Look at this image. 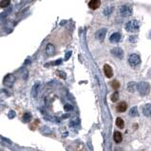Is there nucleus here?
<instances>
[{
  "label": "nucleus",
  "instance_id": "1",
  "mask_svg": "<svg viewBox=\"0 0 151 151\" xmlns=\"http://www.w3.org/2000/svg\"><path fill=\"white\" fill-rule=\"evenodd\" d=\"M137 90L141 96H146L150 92V85L147 82H141L137 84Z\"/></svg>",
  "mask_w": 151,
  "mask_h": 151
},
{
  "label": "nucleus",
  "instance_id": "2",
  "mask_svg": "<svg viewBox=\"0 0 151 151\" xmlns=\"http://www.w3.org/2000/svg\"><path fill=\"white\" fill-rule=\"evenodd\" d=\"M139 28H140V24L137 20H130L124 26L126 30L128 32H137Z\"/></svg>",
  "mask_w": 151,
  "mask_h": 151
},
{
  "label": "nucleus",
  "instance_id": "3",
  "mask_svg": "<svg viewBox=\"0 0 151 151\" xmlns=\"http://www.w3.org/2000/svg\"><path fill=\"white\" fill-rule=\"evenodd\" d=\"M15 80H16V78H15V76L14 74H7L4 77V79H3V84H4L5 86L10 88L15 83Z\"/></svg>",
  "mask_w": 151,
  "mask_h": 151
},
{
  "label": "nucleus",
  "instance_id": "4",
  "mask_svg": "<svg viewBox=\"0 0 151 151\" xmlns=\"http://www.w3.org/2000/svg\"><path fill=\"white\" fill-rule=\"evenodd\" d=\"M128 63L131 66H137L141 64V58L138 54L133 53L128 58Z\"/></svg>",
  "mask_w": 151,
  "mask_h": 151
},
{
  "label": "nucleus",
  "instance_id": "5",
  "mask_svg": "<svg viewBox=\"0 0 151 151\" xmlns=\"http://www.w3.org/2000/svg\"><path fill=\"white\" fill-rule=\"evenodd\" d=\"M132 14V8L128 5H123L120 8V14L124 17H128Z\"/></svg>",
  "mask_w": 151,
  "mask_h": 151
},
{
  "label": "nucleus",
  "instance_id": "6",
  "mask_svg": "<svg viewBox=\"0 0 151 151\" xmlns=\"http://www.w3.org/2000/svg\"><path fill=\"white\" fill-rule=\"evenodd\" d=\"M110 53L113 55L114 57L118 58V59H122L124 57V52L121 48H114L110 50Z\"/></svg>",
  "mask_w": 151,
  "mask_h": 151
},
{
  "label": "nucleus",
  "instance_id": "7",
  "mask_svg": "<svg viewBox=\"0 0 151 151\" xmlns=\"http://www.w3.org/2000/svg\"><path fill=\"white\" fill-rule=\"evenodd\" d=\"M121 37H122V35H121V33L120 32H114L110 35L109 41H110V43L116 44V43H118L121 41Z\"/></svg>",
  "mask_w": 151,
  "mask_h": 151
},
{
  "label": "nucleus",
  "instance_id": "8",
  "mask_svg": "<svg viewBox=\"0 0 151 151\" xmlns=\"http://www.w3.org/2000/svg\"><path fill=\"white\" fill-rule=\"evenodd\" d=\"M106 28H101V30H99L96 32L95 36H96V38L99 41H103L104 39V37H106Z\"/></svg>",
  "mask_w": 151,
  "mask_h": 151
},
{
  "label": "nucleus",
  "instance_id": "9",
  "mask_svg": "<svg viewBox=\"0 0 151 151\" xmlns=\"http://www.w3.org/2000/svg\"><path fill=\"white\" fill-rule=\"evenodd\" d=\"M46 53L48 56H53L55 54V47L52 44H48L46 46Z\"/></svg>",
  "mask_w": 151,
  "mask_h": 151
},
{
  "label": "nucleus",
  "instance_id": "10",
  "mask_svg": "<svg viewBox=\"0 0 151 151\" xmlns=\"http://www.w3.org/2000/svg\"><path fill=\"white\" fill-rule=\"evenodd\" d=\"M104 72L108 78H111L113 76V70H112L111 66L108 65V64H106L104 66Z\"/></svg>",
  "mask_w": 151,
  "mask_h": 151
},
{
  "label": "nucleus",
  "instance_id": "11",
  "mask_svg": "<svg viewBox=\"0 0 151 151\" xmlns=\"http://www.w3.org/2000/svg\"><path fill=\"white\" fill-rule=\"evenodd\" d=\"M101 6V1L100 0H90L88 2V7L91 10H97Z\"/></svg>",
  "mask_w": 151,
  "mask_h": 151
},
{
  "label": "nucleus",
  "instance_id": "12",
  "mask_svg": "<svg viewBox=\"0 0 151 151\" xmlns=\"http://www.w3.org/2000/svg\"><path fill=\"white\" fill-rule=\"evenodd\" d=\"M142 114L146 117L151 116V104H146L142 106Z\"/></svg>",
  "mask_w": 151,
  "mask_h": 151
},
{
  "label": "nucleus",
  "instance_id": "13",
  "mask_svg": "<svg viewBox=\"0 0 151 151\" xmlns=\"http://www.w3.org/2000/svg\"><path fill=\"white\" fill-rule=\"evenodd\" d=\"M128 108V104L126 102H121L119 103V104L116 106V110L118 112H124Z\"/></svg>",
  "mask_w": 151,
  "mask_h": 151
},
{
  "label": "nucleus",
  "instance_id": "14",
  "mask_svg": "<svg viewBox=\"0 0 151 151\" xmlns=\"http://www.w3.org/2000/svg\"><path fill=\"white\" fill-rule=\"evenodd\" d=\"M40 86H41V84H40L39 82H36V83L33 85L32 88V94L33 97H36V96H37V93H38V91H39V88H40Z\"/></svg>",
  "mask_w": 151,
  "mask_h": 151
},
{
  "label": "nucleus",
  "instance_id": "15",
  "mask_svg": "<svg viewBox=\"0 0 151 151\" xmlns=\"http://www.w3.org/2000/svg\"><path fill=\"white\" fill-rule=\"evenodd\" d=\"M113 139H114V142H117V144H120V142H122V141H123V135H122V133H120L119 131H116V132H114Z\"/></svg>",
  "mask_w": 151,
  "mask_h": 151
},
{
  "label": "nucleus",
  "instance_id": "16",
  "mask_svg": "<svg viewBox=\"0 0 151 151\" xmlns=\"http://www.w3.org/2000/svg\"><path fill=\"white\" fill-rule=\"evenodd\" d=\"M137 90V83L135 82H129L128 84V90L129 92H134Z\"/></svg>",
  "mask_w": 151,
  "mask_h": 151
},
{
  "label": "nucleus",
  "instance_id": "17",
  "mask_svg": "<svg viewBox=\"0 0 151 151\" xmlns=\"http://www.w3.org/2000/svg\"><path fill=\"white\" fill-rule=\"evenodd\" d=\"M22 119H23L24 123H28V122H30V120L32 119V114L30 113V112H25Z\"/></svg>",
  "mask_w": 151,
  "mask_h": 151
},
{
  "label": "nucleus",
  "instance_id": "18",
  "mask_svg": "<svg viewBox=\"0 0 151 151\" xmlns=\"http://www.w3.org/2000/svg\"><path fill=\"white\" fill-rule=\"evenodd\" d=\"M116 126L119 128H121V129H123L124 128V120L121 117H118V118L116 119Z\"/></svg>",
  "mask_w": 151,
  "mask_h": 151
},
{
  "label": "nucleus",
  "instance_id": "19",
  "mask_svg": "<svg viewBox=\"0 0 151 151\" xmlns=\"http://www.w3.org/2000/svg\"><path fill=\"white\" fill-rule=\"evenodd\" d=\"M10 4V0H1L0 1V8H7Z\"/></svg>",
  "mask_w": 151,
  "mask_h": 151
},
{
  "label": "nucleus",
  "instance_id": "20",
  "mask_svg": "<svg viewBox=\"0 0 151 151\" xmlns=\"http://www.w3.org/2000/svg\"><path fill=\"white\" fill-rule=\"evenodd\" d=\"M110 99H111V101L112 102H117L119 100V92L118 91H115V92H113L112 94H111V96H110Z\"/></svg>",
  "mask_w": 151,
  "mask_h": 151
},
{
  "label": "nucleus",
  "instance_id": "21",
  "mask_svg": "<svg viewBox=\"0 0 151 151\" xmlns=\"http://www.w3.org/2000/svg\"><path fill=\"white\" fill-rule=\"evenodd\" d=\"M129 115H130V116H132V117H134V116H138L137 106H133V108H131L130 111H129Z\"/></svg>",
  "mask_w": 151,
  "mask_h": 151
},
{
  "label": "nucleus",
  "instance_id": "22",
  "mask_svg": "<svg viewBox=\"0 0 151 151\" xmlns=\"http://www.w3.org/2000/svg\"><path fill=\"white\" fill-rule=\"evenodd\" d=\"M111 86H112V88H113L114 90H117L120 88V83H119L117 80H114L112 83H111Z\"/></svg>",
  "mask_w": 151,
  "mask_h": 151
},
{
  "label": "nucleus",
  "instance_id": "23",
  "mask_svg": "<svg viewBox=\"0 0 151 151\" xmlns=\"http://www.w3.org/2000/svg\"><path fill=\"white\" fill-rule=\"evenodd\" d=\"M56 74H57V75H58V76H59L60 78H62V79H66V73H65L64 71L58 70V71H57V72H56Z\"/></svg>",
  "mask_w": 151,
  "mask_h": 151
},
{
  "label": "nucleus",
  "instance_id": "24",
  "mask_svg": "<svg viewBox=\"0 0 151 151\" xmlns=\"http://www.w3.org/2000/svg\"><path fill=\"white\" fill-rule=\"evenodd\" d=\"M64 108H65V110H66V112H70V111H71L73 109V106L70 104H66L65 106H64Z\"/></svg>",
  "mask_w": 151,
  "mask_h": 151
},
{
  "label": "nucleus",
  "instance_id": "25",
  "mask_svg": "<svg viewBox=\"0 0 151 151\" xmlns=\"http://www.w3.org/2000/svg\"><path fill=\"white\" fill-rule=\"evenodd\" d=\"M112 10H113V8H112V7H111V8H106V9L104 10V14L106 15V16H108L109 14L112 12Z\"/></svg>",
  "mask_w": 151,
  "mask_h": 151
},
{
  "label": "nucleus",
  "instance_id": "26",
  "mask_svg": "<svg viewBox=\"0 0 151 151\" xmlns=\"http://www.w3.org/2000/svg\"><path fill=\"white\" fill-rule=\"evenodd\" d=\"M15 112H14V110H10L9 112V114H8V117H9V119H14V117H15Z\"/></svg>",
  "mask_w": 151,
  "mask_h": 151
},
{
  "label": "nucleus",
  "instance_id": "27",
  "mask_svg": "<svg viewBox=\"0 0 151 151\" xmlns=\"http://www.w3.org/2000/svg\"><path fill=\"white\" fill-rule=\"evenodd\" d=\"M137 39H138V37L135 35V36H130L129 37V42H131V43H134V42H136L137 41Z\"/></svg>",
  "mask_w": 151,
  "mask_h": 151
},
{
  "label": "nucleus",
  "instance_id": "28",
  "mask_svg": "<svg viewBox=\"0 0 151 151\" xmlns=\"http://www.w3.org/2000/svg\"><path fill=\"white\" fill-rule=\"evenodd\" d=\"M70 55H71V52H68V53L66 54V57H65V59H66V60H68V58L70 57Z\"/></svg>",
  "mask_w": 151,
  "mask_h": 151
},
{
  "label": "nucleus",
  "instance_id": "29",
  "mask_svg": "<svg viewBox=\"0 0 151 151\" xmlns=\"http://www.w3.org/2000/svg\"><path fill=\"white\" fill-rule=\"evenodd\" d=\"M114 151H124V150L122 149V148H118V147H117V148H115V149H114Z\"/></svg>",
  "mask_w": 151,
  "mask_h": 151
}]
</instances>
